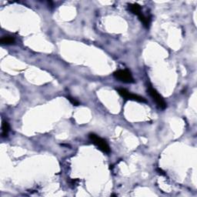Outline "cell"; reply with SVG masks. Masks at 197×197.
Segmentation results:
<instances>
[{
    "instance_id": "obj_1",
    "label": "cell",
    "mask_w": 197,
    "mask_h": 197,
    "mask_svg": "<svg viewBox=\"0 0 197 197\" xmlns=\"http://www.w3.org/2000/svg\"><path fill=\"white\" fill-rule=\"evenodd\" d=\"M89 138L90 141L93 143H94L95 146H97L98 148L100 149V150L102 151L105 153H110V148L107 144V142L105 141L103 139L100 138L95 134H90L89 135Z\"/></svg>"
},
{
    "instance_id": "obj_2",
    "label": "cell",
    "mask_w": 197,
    "mask_h": 197,
    "mask_svg": "<svg viewBox=\"0 0 197 197\" xmlns=\"http://www.w3.org/2000/svg\"><path fill=\"white\" fill-rule=\"evenodd\" d=\"M114 76L115 79L120 80L121 82H126V83H132L134 82V79L131 73L128 70H118V71L114 73Z\"/></svg>"
},
{
    "instance_id": "obj_3",
    "label": "cell",
    "mask_w": 197,
    "mask_h": 197,
    "mask_svg": "<svg viewBox=\"0 0 197 197\" xmlns=\"http://www.w3.org/2000/svg\"><path fill=\"white\" fill-rule=\"evenodd\" d=\"M118 93H120V95L125 98L126 100H133V101H136V102H146V100L144 99L143 97L140 96V95H135V94H133L130 92H129L126 89L120 88V89H117Z\"/></svg>"
},
{
    "instance_id": "obj_4",
    "label": "cell",
    "mask_w": 197,
    "mask_h": 197,
    "mask_svg": "<svg viewBox=\"0 0 197 197\" xmlns=\"http://www.w3.org/2000/svg\"><path fill=\"white\" fill-rule=\"evenodd\" d=\"M148 92L149 93V95H150L151 97L153 98V100H154L156 102V103L157 104L158 106L160 107V109H164L166 108V102L164 101V100L162 99V97L161 95L158 93L157 91L155 89H153V87L149 86L148 89Z\"/></svg>"
},
{
    "instance_id": "obj_5",
    "label": "cell",
    "mask_w": 197,
    "mask_h": 197,
    "mask_svg": "<svg viewBox=\"0 0 197 197\" xmlns=\"http://www.w3.org/2000/svg\"><path fill=\"white\" fill-rule=\"evenodd\" d=\"M129 9L133 14H135L136 16H139V15L142 13L141 12V6L140 5L136 4V3L129 5Z\"/></svg>"
},
{
    "instance_id": "obj_6",
    "label": "cell",
    "mask_w": 197,
    "mask_h": 197,
    "mask_svg": "<svg viewBox=\"0 0 197 197\" xmlns=\"http://www.w3.org/2000/svg\"><path fill=\"white\" fill-rule=\"evenodd\" d=\"M2 137H6L7 135H8V133H9V123H8L7 122H2Z\"/></svg>"
},
{
    "instance_id": "obj_7",
    "label": "cell",
    "mask_w": 197,
    "mask_h": 197,
    "mask_svg": "<svg viewBox=\"0 0 197 197\" xmlns=\"http://www.w3.org/2000/svg\"><path fill=\"white\" fill-rule=\"evenodd\" d=\"M138 16H139V19H140V21L143 23L144 26L148 28L149 24H150V19L148 18V17H146V16H145L143 14H142V13L140 14V15H139Z\"/></svg>"
},
{
    "instance_id": "obj_8",
    "label": "cell",
    "mask_w": 197,
    "mask_h": 197,
    "mask_svg": "<svg viewBox=\"0 0 197 197\" xmlns=\"http://www.w3.org/2000/svg\"><path fill=\"white\" fill-rule=\"evenodd\" d=\"M15 42V39L12 36H4L1 39V43L2 44H12Z\"/></svg>"
},
{
    "instance_id": "obj_9",
    "label": "cell",
    "mask_w": 197,
    "mask_h": 197,
    "mask_svg": "<svg viewBox=\"0 0 197 197\" xmlns=\"http://www.w3.org/2000/svg\"><path fill=\"white\" fill-rule=\"evenodd\" d=\"M67 99H68V100H69V102H71L73 105H74V106H79V102H78L77 100H75V99H74V98L70 97V96H68Z\"/></svg>"
},
{
    "instance_id": "obj_10",
    "label": "cell",
    "mask_w": 197,
    "mask_h": 197,
    "mask_svg": "<svg viewBox=\"0 0 197 197\" xmlns=\"http://www.w3.org/2000/svg\"><path fill=\"white\" fill-rule=\"evenodd\" d=\"M156 171H157V173H159L160 175H161V176H166V173H165V172H163V171L162 170V169H160V168L156 169Z\"/></svg>"
}]
</instances>
